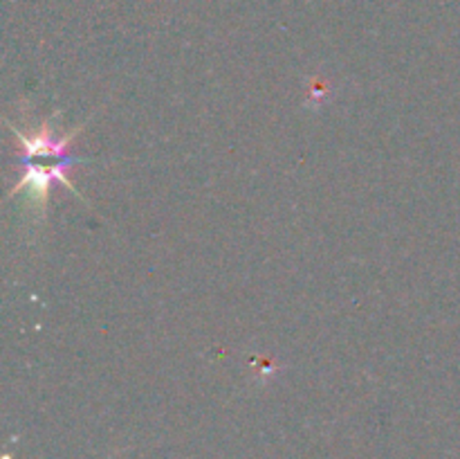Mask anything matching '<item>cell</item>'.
<instances>
[{
  "label": "cell",
  "instance_id": "cell-1",
  "mask_svg": "<svg viewBox=\"0 0 460 459\" xmlns=\"http://www.w3.org/2000/svg\"><path fill=\"white\" fill-rule=\"evenodd\" d=\"M22 162H25L27 171L25 176L18 180L16 187L12 189V196L18 194V189H27V192H30V201L34 202L36 207H40V210H45V205H48L49 201V184H52L54 180L63 183L67 189H72V194L81 196L79 189H76L75 184H72V180L67 178V169L79 162L76 158H31V160L30 158H22Z\"/></svg>",
  "mask_w": 460,
  "mask_h": 459
}]
</instances>
